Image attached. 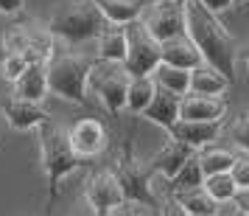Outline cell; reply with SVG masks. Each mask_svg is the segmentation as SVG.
Returning <instances> with one entry per match:
<instances>
[{"instance_id": "cell-1", "label": "cell", "mask_w": 249, "mask_h": 216, "mask_svg": "<svg viewBox=\"0 0 249 216\" xmlns=\"http://www.w3.org/2000/svg\"><path fill=\"white\" fill-rule=\"evenodd\" d=\"M185 6V37L191 39L196 51L202 54L204 65L215 68L221 76L235 81V59H238V42L235 37L218 23L210 9H204L199 0H182Z\"/></svg>"}, {"instance_id": "cell-2", "label": "cell", "mask_w": 249, "mask_h": 216, "mask_svg": "<svg viewBox=\"0 0 249 216\" xmlns=\"http://www.w3.org/2000/svg\"><path fill=\"white\" fill-rule=\"evenodd\" d=\"M107 20L95 9L92 0H62L51 12L45 23V31L68 45H84L101 34Z\"/></svg>"}, {"instance_id": "cell-3", "label": "cell", "mask_w": 249, "mask_h": 216, "mask_svg": "<svg viewBox=\"0 0 249 216\" xmlns=\"http://www.w3.org/2000/svg\"><path fill=\"white\" fill-rule=\"evenodd\" d=\"M36 137H39V163H42V171L48 177V191H51V196H56L65 177L81 169L87 160L73 152L68 140V129L59 126L53 118L36 129Z\"/></svg>"}, {"instance_id": "cell-4", "label": "cell", "mask_w": 249, "mask_h": 216, "mask_svg": "<svg viewBox=\"0 0 249 216\" xmlns=\"http://www.w3.org/2000/svg\"><path fill=\"white\" fill-rule=\"evenodd\" d=\"M92 59L84 54H73L65 48H56L53 57L45 62L48 73V93H53L65 101H73L79 107H90V96H87V73H90Z\"/></svg>"}, {"instance_id": "cell-5", "label": "cell", "mask_w": 249, "mask_h": 216, "mask_svg": "<svg viewBox=\"0 0 249 216\" xmlns=\"http://www.w3.org/2000/svg\"><path fill=\"white\" fill-rule=\"evenodd\" d=\"M132 135L135 132L126 135L121 157H118V166L112 169V174H115V180H118L121 194H124V202H137V205H146V208H157V196H154V188H151V171L146 169V163L137 160Z\"/></svg>"}, {"instance_id": "cell-6", "label": "cell", "mask_w": 249, "mask_h": 216, "mask_svg": "<svg viewBox=\"0 0 249 216\" xmlns=\"http://www.w3.org/2000/svg\"><path fill=\"white\" fill-rule=\"evenodd\" d=\"M129 73L121 62H107L98 59L90 65L87 73V96H95L104 104L107 113H124L126 110V90H129Z\"/></svg>"}, {"instance_id": "cell-7", "label": "cell", "mask_w": 249, "mask_h": 216, "mask_svg": "<svg viewBox=\"0 0 249 216\" xmlns=\"http://www.w3.org/2000/svg\"><path fill=\"white\" fill-rule=\"evenodd\" d=\"M121 65L129 76H151L160 65V42L137 20L126 23V57Z\"/></svg>"}, {"instance_id": "cell-8", "label": "cell", "mask_w": 249, "mask_h": 216, "mask_svg": "<svg viewBox=\"0 0 249 216\" xmlns=\"http://www.w3.org/2000/svg\"><path fill=\"white\" fill-rule=\"evenodd\" d=\"M137 23L146 28L157 42H168L174 37L185 34V6L182 0H165V3H146Z\"/></svg>"}, {"instance_id": "cell-9", "label": "cell", "mask_w": 249, "mask_h": 216, "mask_svg": "<svg viewBox=\"0 0 249 216\" xmlns=\"http://www.w3.org/2000/svg\"><path fill=\"white\" fill-rule=\"evenodd\" d=\"M84 199L92 208V216H109L112 208L124 202V194L118 188L112 169H95L84 180Z\"/></svg>"}, {"instance_id": "cell-10", "label": "cell", "mask_w": 249, "mask_h": 216, "mask_svg": "<svg viewBox=\"0 0 249 216\" xmlns=\"http://www.w3.org/2000/svg\"><path fill=\"white\" fill-rule=\"evenodd\" d=\"M68 140L73 152L84 160L98 157L104 149L109 146V135H107V126L98 118H81L68 129Z\"/></svg>"}, {"instance_id": "cell-11", "label": "cell", "mask_w": 249, "mask_h": 216, "mask_svg": "<svg viewBox=\"0 0 249 216\" xmlns=\"http://www.w3.org/2000/svg\"><path fill=\"white\" fill-rule=\"evenodd\" d=\"M0 113L6 118V124L17 129V132H28V129H39L42 124L51 121V113H48L42 104L36 101H25L20 96H12L0 104Z\"/></svg>"}, {"instance_id": "cell-12", "label": "cell", "mask_w": 249, "mask_h": 216, "mask_svg": "<svg viewBox=\"0 0 249 216\" xmlns=\"http://www.w3.org/2000/svg\"><path fill=\"white\" fill-rule=\"evenodd\" d=\"M221 129H224V121H182V118H177L165 132H168V137L199 152L202 146H210L221 135Z\"/></svg>"}, {"instance_id": "cell-13", "label": "cell", "mask_w": 249, "mask_h": 216, "mask_svg": "<svg viewBox=\"0 0 249 216\" xmlns=\"http://www.w3.org/2000/svg\"><path fill=\"white\" fill-rule=\"evenodd\" d=\"M227 101L224 96H196L185 93L179 98V118L182 121H224Z\"/></svg>"}, {"instance_id": "cell-14", "label": "cell", "mask_w": 249, "mask_h": 216, "mask_svg": "<svg viewBox=\"0 0 249 216\" xmlns=\"http://www.w3.org/2000/svg\"><path fill=\"white\" fill-rule=\"evenodd\" d=\"M191 155H196V149H191V146H185V143H179V140L168 137V140L162 143V149L146 163V169L151 171V177H154V174H162V177L171 180Z\"/></svg>"}, {"instance_id": "cell-15", "label": "cell", "mask_w": 249, "mask_h": 216, "mask_svg": "<svg viewBox=\"0 0 249 216\" xmlns=\"http://www.w3.org/2000/svg\"><path fill=\"white\" fill-rule=\"evenodd\" d=\"M160 62H165V65H174V68H182V70H193L204 65L202 54L196 51L188 37H174L168 42H160Z\"/></svg>"}, {"instance_id": "cell-16", "label": "cell", "mask_w": 249, "mask_h": 216, "mask_svg": "<svg viewBox=\"0 0 249 216\" xmlns=\"http://www.w3.org/2000/svg\"><path fill=\"white\" fill-rule=\"evenodd\" d=\"M14 96H20L25 101L42 104L51 96L48 93V73L45 62H28V68L20 73V79L14 81Z\"/></svg>"}, {"instance_id": "cell-17", "label": "cell", "mask_w": 249, "mask_h": 216, "mask_svg": "<svg viewBox=\"0 0 249 216\" xmlns=\"http://www.w3.org/2000/svg\"><path fill=\"white\" fill-rule=\"evenodd\" d=\"M179 98L182 96H177V93L154 87V96H151L148 107L143 110V118L151 121V124L162 126V129H168V126L179 118Z\"/></svg>"}, {"instance_id": "cell-18", "label": "cell", "mask_w": 249, "mask_h": 216, "mask_svg": "<svg viewBox=\"0 0 249 216\" xmlns=\"http://www.w3.org/2000/svg\"><path fill=\"white\" fill-rule=\"evenodd\" d=\"M168 194L185 208V214H193V216H218L221 214V205L215 202L202 185H196V188H182V191H168Z\"/></svg>"}, {"instance_id": "cell-19", "label": "cell", "mask_w": 249, "mask_h": 216, "mask_svg": "<svg viewBox=\"0 0 249 216\" xmlns=\"http://www.w3.org/2000/svg\"><path fill=\"white\" fill-rule=\"evenodd\" d=\"M227 90H230V79L221 76L215 68L199 65V68L191 70V87H188V93H196V96H224Z\"/></svg>"}, {"instance_id": "cell-20", "label": "cell", "mask_w": 249, "mask_h": 216, "mask_svg": "<svg viewBox=\"0 0 249 216\" xmlns=\"http://www.w3.org/2000/svg\"><path fill=\"white\" fill-rule=\"evenodd\" d=\"M95 42H98V59L124 62V57H126V25L107 23L101 28V34L95 37Z\"/></svg>"}, {"instance_id": "cell-21", "label": "cell", "mask_w": 249, "mask_h": 216, "mask_svg": "<svg viewBox=\"0 0 249 216\" xmlns=\"http://www.w3.org/2000/svg\"><path fill=\"white\" fill-rule=\"evenodd\" d=\"M95 9L101 12V17L107 23H115V25H126L137 20L140 12H143V0H92Z\"/></svg>"}, {"instance_id": "cell-22", "label": "cell", "mask_w": 249, "mask_h": 216, "mask_svg": "<svg viewBox=\"0 0 249 216\" xmlns=\"http://www.w3.org/2000/svg\"><path fill=\"white\" fill-rule=\"evenodd\" d=\"M151 79H154V84L162 87V90H171V93H177V96H185L188 87H191V70H182V68H174V65L160 62L157 68L151 70Z\"/></svg>"}, {"instance_id": "cell-23", "label": "cell", "mask_w": 249, "mask_h": 216, "mask_svg": "<svg viewBox=\"0 0 249 216\" xmlns=\"http://www.w3.org/2000/svg\"><path fill=\"white\" fill-rule=\"evenodd\" d=\"M154 79L151 76H132L129 79V90H126V110L132 115H143L148 107L151 96H154Z\"/></svg>"}, {"instance_id": "cell-24", "label": "cell", "mask_w": 249, "mask_h": 216, "mask_svg": "<svg viewBox=\"0 0 249 216\" xmlns=\"http://www.w3.org/2000/svg\"><path fill=\"white\" fill-rule=\"evenodd\" d=\"M196 157H199V166H202L204 177L207 174H218V171H230L232 169V163H235V155L230 152V149H218V146H202L196 152Z\"/></svg>"}, {"instance_id": "cell-25", "label": "cell", "mask_w": 249, "mask_h": 216, "mask_svg": "<svg viewBox=\"0 0 249 216\" xmlns=\"http://www.w3.org/2000/svg\"><path fill=\"white\" fill-rule=\"evenodd\" d=\"M202 182H204V171H202V166H199V157H196V155H191V157L182 163V169L168 180V191L196 188V185H202Z\"/></svg>"}, {"instance_id": "cell-26", "label": "cell", "mask_w": 249, "mask_h": 216, "mask_svg": "<svg viewBox=\"0 0 249 216\" xmlns=\"http://www.w3.org/2000/svg\"><path fill=\"white\" fill-rule=\"evenodd\" d=\"M202 188L210 196H213L218 205H224V202H232V196L238 194L235 188V182H232V177H230V171H218V174H207L202 182Z\"/></svg>"}, {"instance_id": "cell-27", "label": "cell", "mask_w": 249, "mask_h": 216, "mask_svg": "<svg viewBox=\"0 0 249 216\" xmlns=\"http://www.w3.org/2000/svg\"><path fill=\"white\" fill-rule=\"evenodd\" d=\"M25 68H28V57L25 54H20V51H6L3 54V62H0V76H3V81H12L14 84Z\"/></svg>"}, {"instance_id": "cell-28", "label": "cell", "mask_w": 249, "mask_h": 216, "mask_svg": "<svg viewBox=\"0 0 249 216\" xmlns=\"http://www.w3.org/2000/svg\"><path fill=\"white\" fill-rule=\"evenodd\" d=\"M227 135L238 149H244L249 155V110H244V113H238L232 118V124L227 126Z\"/></svg>"}, {"instance_id": "cell-29", "label": "cell", "mask_w": 249, "mask_h": 216, "mask_svg": "<svg viewBox=\"0 0 249 216\" xmlns=\"http://www.w3.org/2000/svg\"><path fill=\"white\" fill-rule=\"evenodd\" d=\"M230 177H232L238 191H249V157H235L232 169H230Z\"/></svg>"}, {"instance_id": "cell-30", "label": "cell", "mask_w": 249, "mask_h": 216, "mask_svg": "<svg viewBox=\"0 0 249 216\" xmlns=\"http://www.w3.org/2000/svg\"><path fill=\"white\" fill-rule=\"evenodd\" d=\"M157 214L160 216H188V214H185V208H182L171 194H165L162 199H157Z\"/></svg>"}, {"instance_id": "cell-31", "label": "cell", "mask_w": 249, "mask_h": 216, "mask_svg": "<svg viewBox=\"0 0 249 216\" xmlns=\"http://www.w3.org/2000/svg\"><path fill=\"white\" fill-rule=\"evenodd\" d=\"M146 205H137V202H121L118 208L109 211V216H143Z\"/></svg>"}, {"instance_id": "cell-32", "label": "cell", "mask_w": 249, "mask_h": 216, "mask_svg": "<svg viewBox=\"0 0 249 216\" xmlns=\"http://www.w3.org/2000/svg\"><path fill=\"white\" fill-rule=\"evenodd\" d=\"M25 0H0V14H20Z\"/></svg>"}, {"instance_id": "cell-33", "label": "cell", "mask_w": 249, "mask_h": 216, "mask_svg": "<svg viewBox=\"0 0 249 216\" xmlns=\"http://www.w3.org/2000/svg\"><path fill=\"white\" fill-rule=\"evenodd\" d=\"M199 3H202L204 9H210L213 14H218V12H224V9H230L235 0H199Z\"/></svg>"}, {"instance_id": "cell-34", "label": "cell", "mask_w": 249, "mask_h": 216, "mask_svg": "<svg viewBox=\"0 0 249 216\" xmlns=\"http://www.w3.org/2000/svg\"><path fill=\"white\" fill-rule=\"evenodd\" d=\"M232 202H235V211L249 216V191H238L235 196H232Z\"/></svg>"}, {"instance_id": "cell-35", "label": "cell", "mask_w": 249, "mask_h": 216, "mask_svg": "<svg viewBox=\"0 0 249 216\" xmlns=\"http://www.w3.org/2000/svg\"><path fill=\"white\" fill-rule=\"evenodd\" d=\"M143 216H160V214H157V208H146V211H143Z\"/></svg>"}, {"instance_id": "cell-36", "label": "cell", "mask_w": 249, "mask_h": 216, "mask_svg": "<svg viewBox=\"0 0 249 216\" xmlns=\"http://www.w3.org/2000/svg\"><path fill=\"white\" fill-rule=\"evenodd\" d=\"M249 0H235V3H232V6H247Z\"/></svg>"}, {"instance_id": "cell-37", "label": "cell", "mask_w": 249, "mask_h": 216, "mask_svg": "<svg viewBox=\"0 0 249 216\" xmlns=\"http://www.w3.org/2000/svg\"><path fill=\"white\" fill-rule=\"evenodd\" d=\"M143 3H165V0H143Z\"/></svg>"}, {"instance_id": "cell-38", "label": "cell", "mask_w": 249, "mask_h": 216, "mask_svg": "<svg viewBox=\"0 0 249 216\" xmlns=\"http://www.w3.org/2000/svg\"><path fill=\"white\" fill-rule=\"evenodd\" d=\"M232 216H247V214H241V211H235V214H232Z\"/></svg>"}, {"instance_id": "cell-39", "label": "cell", "mask_w": 249, "mask_h": 216, "mask_svg": "<svg viewBox=\"0 0 249 216\" xmlns=\"http://www.w3.org/2000/svg\"><path fill=\"white\" fill-rule=\"evenodd\" d=\"M247 70H249V54H247Z\"/></svg>"}, {"instance_id": "cell-40", "label": "cell", "mask_w": 249, "mask_h": 216, "mask_svg": "<svg viewBox=\"0 0 249 216\" xmlns=\"http://www.w3.org/2000/svg\"><path fill=\"white\" fill-rule=\"evenodd\" d=\"M188 216H193V214H188Z\"/></svg>"}]
</instances>
